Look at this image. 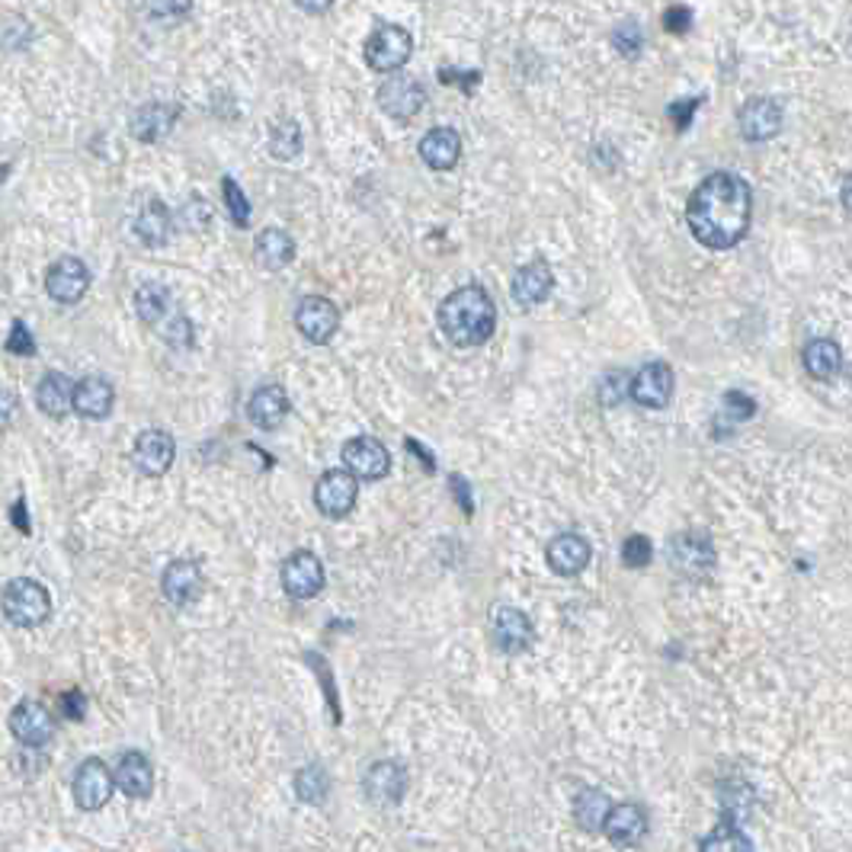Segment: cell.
Instances as JSON below:
<instances>
[{
  "label": "cell",
  "mask_w": 852,
  "mask_h": 852,
  "mask_svg": "<svg viewBox=\"0 0 852 852\" xmlns=\"http://www.w3.org/2000/svg\"><path fill=\"white\" fill-rule=\"evenodd\" d=\"M327 792H331V782L321 767H304L296 775V795L304 805H321L327 798Z\"/></svg>",
  "instance_id": "cell-35"
},
{
  "label": "cell",
  "mask_w": 852,
  "mask_h": 852,
  "mask_svg": "<svg viewBox=\"0 0 852 852\" xmlns=\"http://www.w3.org/2000/svg\"><path fill=\"white\" fill-rule=\"evenodd\" d=\"M254 254L263 269L276 273V269H286L296 260V241L283 228H266V231L256 234Z\"/></svg>",
  "instance_id": "cell-28"
},
{
  "label": "cell",
  "mask_w": 852,
  "mask_h": 852,
  "mask_svg": "<svg viewBox=\"0 0 852 852\" xmlns=\"http://www.w3.org/2000/svg\"><path fill=\"white\" fill-rule=\"evenodd\" d=\"M439 331L456 346H481L497 331V308L481 286H462L439 304Z\"/></svg>",
  "instance_id": "cell-2"
},
{
  "label": "cell",
  "mask_w": 852,
  "mask_h": 852,
  "mask_svg": "<svg viewBox=\"0 0 852 852\" xmlns=\"http://www.w3.org/2000/svg\"><path fill=\"white\" fill-rule=\"evenodd\" d=\"M71 398H74V382L65 372H48L39 388H36V404L39 411L61 421L71 411Z\"/></svg>",
  "instance_id": "cell-30"
},
{
  "label": "cell",
  "mask_w": 852,
  "mask_h": 852,
  "mask_svg": "<svg viewBox=\"0 0 852 852\" xmlns=\"http://www.w3.org/2000/svg\"><path fill=\"white\" fill-rule=\"evenodd\" d=\"M7 349L13 356H36V341H33V334L23 321H13V331L7 337Z\"/></svg>",
  "instance_id": "cell-42"
},
{
  "label": "cell",
  "mask_w": 852,
  "mask_h": 852,
  "mask_svg": "<svg viewBox=\"0 0 852 852\" xmlns=\"http://www.w3.org/2000/svg\"><path fill=\"white\" fill-rule=\"evenodd\" d=\"M439 81L442 84H459L465 93H471L474 87L481 84V74L477 71H456V68H442L439 71Z\"/></svg>",
  "instance_id": "cell-46"
},
{
  "label": "cell",
  "mask_w": 852,
  "mask_h": 852,
  "mask_svg": "<svg viewBox=\"0 0 852 852\" xmlns=\"http://www.w3.org/2000/svg\"><path fill=\"white\" fill-rule=\"evenodd\" d=\"M421 158L433 171H452L462 158V138L456 128H433L421 141Z\"/></svg>",
  "instance_id": "cell-26"
},
{
  "label": "cell",
  "mask_w": 852,
  "mask_h": 852,
  "mask_svg": "<svg viewBox=\"0 0 852 852\" xmlns=\"http://www.w3.org/2000/svg\"><path fill=\"white\" fill-rule=\"evenodd\" d=\"M449 481H452V487H456V491H459V500H462V510H465V513L474 510V504H471V500H469V487H465V481H462V477H459V474H452V477H449Z\"/></svg>",
  "instance_id": "cell-50"
},
{
  "label": "cell",
  "mask_w": 852,
  "mask_h": 852,
  "mask_svg": "<svg viewBox=\"0 0 852 852\" xmlns=\"http://www.w3.org/2000/svg\"><path fill=\"white\" fill-rule=\"evenodd\" d=\"M491 638L504 654H526L536 644L532 619L522 609L500 602L491 609Z\"/></svg>",
  "instance_id": "cell-6"
},
{
  "label": "cell",
  "mask_w": 852,
  "mask_h": 852,
  "mask_svg": "<svg viewBox=\"0 0 852 852\" xmlns=\"http://www.w3.org/2000/svg\"><path fill=\"white\" fill-rule=\"evenodd\" d=\"M0 609H3V615H7L10 625H16V629H36V625L48 622V615H51V597H48V590H45L39 580H33V577H16V580H10V584L3 587Z\"/></svg>",
  "instance_id": "cell-3"
},
{
  "label": "cell",
  "mask_w": 852,
  "mask_h": 852,
  "mask_svg": "<svg viewBox=\"0 0 852 852\" xmlns=\"http://www.w3.org/2000/svg\"><path fill=\"white\" fill-rule=\"evenodd\" d=\"M670 567L686 580H705L715 571V545L705 532H680L670 542Z\"/></svg>",
  "instance_id": "cell-5"
},
{
  "label": "cell",
  "mask_w": 852,
  "mask_h": 852,
  "mask_svg": "<svg viewBox=\"0 0 852 852\" xmlns=\"http://www.w3.org/2000/svg\"><path fill=\"white\" fill-rule=\"evenodd\" d=\"M301 10H308V13H327L331 7H334V0H296Z\"/></svg>",
  "instance_id": "cell-51"
},
{
  "label": "cell",
  "mask_w": 852,
  "mask_h": 852,
  "mask_svg": "<svg viewBox=\"0 0 852 852\" xmlns=\"http://www.w3.org/2000/svg\"><path fill=\"white\" fill-rule=\"evenodd\" d=\"M10 730H13V737H16L23 747H45V744L51 740L55 718H51V712L45 709L43 702L26 699V702H20V705L10 712Z\"/></svg>",
  "instance_id": "cell-17"
},
{
  "label": "cell",
  "mask_w": 852,
  "mask_h": 852,
  "mask_svg": "<svg viewBox=\"0 0 852 852\" xmlns=\"http://www.w3.org/2000/svg\"><path fill=\"white\" fill-rule=\"evenodd\" d=\"M7 173H10V168H0V183L7 180Z\"/></svg>",
  "instance_id": "cell-53"
},
{
  "label": "cell",
  "mask_w": 852,
  "mask_h": 852,
  "mask_svg": "<svg viewBox=\"0 0 852 852\" xmlns=\"http://www.w3.org/2000/svg\"><path fill=\"white\" fill-rule=\"evenodd\" d=\"M113 772L103 760H84L74 775V802L81 810H100L113 798Z\"/></svg>",
  "instance_id": "cell-16"
},
{
  "label": "cell",
  "mask_w": 852,
  "mask_h": 852,
  "mask_svg": "<svg viewBox=\"0 0 852 852\" xmlns=\"http://www.w3.org/2000/svg\"><path fill=\"white\" fill-rule=\"evenodd\" d=\"M753 215V193L750 183L737 173H712L705 176L689 203H686V221L699 244L712 251L737 247L747 238Z\"/></svg>",
  "instance_id": "cell-1"
},
{
  "label": "cell",
  "mask_w": 852,
  "mask_h": 852,
  "mask_svg": "<svg viewBox=\"0 0 852 852\" xmlns=\"http://www.w3.org/2000/svg\"><path fill=\"white\" fill-rule=\"evenodd\" d=\"M699 103H702L699 96H689V100H677V103H673V106L667 110V113H670V119H673V126L680 128V131H682V128H689V123H692V113L699 110Z\"/></svg>",
  "instance_id": "cell-45"
},
{
  "label": "cell",
  "mask_w": 852,
  "mask_h": 852,
  "mask_svg": "<svg viewBox=\"0 0 852 852\" xmlns=\"http://www.w3.org/2000/svg\"><path fill=\"white\" fill-rule=\"evenodd\" d=\"M193 10V0H148V13L161 23H176Z\"/></svg>",
  "instance_id": "cell-39"
},
{
  "label": "cell",
  "mask_w": 852,
  "mask_h": 852,
  "mask_svg": "<svg viewBox=\"0 0 852 852\" xmlns=\"http://www.w3.org/2000/svg\"><path fill=\"white\" fill-rule=\"evenodd\" d=\"M647 827H650L647 810L641 808L638 802H622V805L609 808L606 820H602V833H606L609 843L619 847V850L638 847L641 840L647 837Z\"/></svg>",
  "instance_id": "cell-12"
},
{
  "label": "cell",
  "mask_w": 852,
  "mask_h": 852,
  "mask_svg": "<svg viewBox=\"0 0 852 852\" xmlns=\"http://www.w3.org/2000/svg\"><path fill=\"white\" fill-rule=\"evenodd\" d=\"M221 193H224L231 221H234L238 228H247V224H251V203H247V196L241 193V186H238L231 176H224V180H221Z\"/></svg>",
  "instance_id": "cell-37"
},
{
  "label": "cell",
  "mask_w": 852,
  "mask_h": 852,
  "mask_svg": "<svg viewBox=\"0 0 852 852\" xmlns=\"http://www.w3.org/2000/svg\"><path fill=\"white\" fill-rule=\"evenodd\" d=\"M549 567H552L554 574H561V577H574V574H580L587 564H590V542L584 539V536H577V532H561V536H554L552 542H549Z\"/></svg>",
  "instance_id": "cell-22"
},
{
  "label": "cell",
  "mask_w": 852,
  "mask_h": 852,
  "mask_svg": "<svg viewBox=\"0 0 852 852\" xmlns=\"http://www.w3.org/2000/svg\"><path fill=\"white\" fill-rule=\"evenodd\" d=\"M13 526H16L20 532H30V513H26V500H23V497L13 504Z\"/></svg>",
  "instance_id": "cell-49"
},
{
  "label": "cell",
  "mask_w": 852,
  "mask_h": 852,
  "mask_svg": "<svg viewBox=\"0 0 852 852\" xmlns=\"http://www.w3.org/2000/svg\"><path fill=\"white\" fill-rule=\"evenodd\" d=\"M843 206L850 209V176L843 180Z\"/></svg>",
  "instance_id": "cell-52"
},
{
  "label": "cell",
  "mask_w": 852,
  "mask_h": 852,
  "mask_svg": "<svg viewBox=\"0 0 852 852\" xmlns=\"http://www.w3.org/2000/svg\"><path fill=\"white\" fill-rule=\"evenodd\" d=\"M411 51H414V39L404 26H391L384 23L379 26L369 39H366V61L372 71L379 74H394L401 71L407 61H411Z\"/></svg>",
  "instance_id": "cell-4"
},
{
  "label": "cell",
  "mask_w": 852,
  "mask_h": 852,
  "mask_svg": "<svg viewBox=\"0 0 852 852\" xmlns=\"http://www.w3.org/2000/svg\"><path fill=\"white\" fill-rule=\"evenodd\" d=\"M689 26H692V10L689 7H670L667 13H664V30L667 33H677V36H682V33H689Z\"/></svg>",
  "instance_id": "cell-44"
},
{
  "label": "cell",
  "mask_w": 852,
  "mask_h": 852,
  "mask_svg": "<svg viewBox=\"0 0 852 852\" xmlns=\"http://www.w3.org/2000/svg\"><path fill=\"white\" fill-rule=\"evenodd\" d=\"M176 116H180V110L171 106V103H148V106H141V110L135 113L131 135H135L138 141H161L173 128Z\"/></svg>",
  "instance_id": "cell-29"
},
{
  "label": "cell",
  "mask_w": 852,
  "mask_h": 852,
  "mask_svg": "<svg viewBox=\"0 0 852 852\" xmlns=\"http://www.w3.org/2000/svg\"><path fill=\"white\" fill-rule=\"evenodd\" d=\"M362 788H366L369 802H376L382 808L401 805V798L407 792V769L401 767V763H394V760H382V763H376L366 772Z\"/></svg>",
  "instance_id": "cell-18"
},
{
  "label": "cell",
  "mask_w": 852,
  "mask_h": 852,
  "mask_svg": "<svg viewBox=\"0 0 852 852\" xmlns=\"http://www.w3.org/2000/svg\"><path fill=\"white\" fill-rule=\"evenodd\" d=\"M725 414L730 421H750L757 414V401L747 398L744 391H727L725 394Z\"/></svg>",
  "instance_id": "cell-41"
},
{
  "label": "cell",
  "mask_w": 852,
  "mask_h": 852,
  "mask_svg": "<svg viewBox=\"0 0 852 852\" xmlns=\"http://www.w3.org/2000/svg\"><path fill=\"white\" fill-rule=\"evenodd\" d=\"M135 234L145 247H164L171 241V212L161 199H148L135 215Z\"/></svg>",
  "instance_id": "cell-27"
},
{
  "label": "cell",
  "mask_w": 852,
  "mask_h": 852,
  "mask_svg": "<svg viewBox=\"0 0 852 852\" xmlns=\"http://www.w3.org/2000/svg\"><path fill=\"white\" fill-rule=\"evenodd\" d=\"M283 590L292 599H311L324 590V564L311 552H296L283 561Z\"/></svg>",
  "instance_id": "cell-9"
},
{
  "label": "cell",
  "mask_w": 852,
  "mask_h": 852,
  "mask_svg": "<svg viewBox=\"0 0 852 852\" xmlns=\"http://www.w3.org/2000/svg\"><path fill=\"white\" fill-rule=\"evenodd\" d=\"M16 417V398L10 391H0V426H10Z\"/></svg>",
  "instance_id": "cell-48"
},
{
  "label": "cell",
  "mask_w": 852,
  "mask_h": 852,
  "mask_svg": "<svg viewBox=\"0 0 852 852\" xmlns=\"http://www.w3.org/2000/svg\"><path fill=\"white\" fill-rule=\"evenodd\" d=\"M286 414H289V394H286V388H279V384H263V388H256L254 394H251V401H247V417H251V424L260 426V429H276V426H283Z\"/></svg>",
  "instance_id": "cell-25"
},
{
  "label": "cell",
  "mask_w": 852,
  "mask_h": 852,
  "mask_svg": "<svg viewBox=\"0 0 852 852\" xmlns=\"http://www.w3.org/2000/svg\"><path fill=\"white\" fill-rule=\"evenodd\" d=\"M164 341L171 343L173 349H186V346H193V324L180 314V318H173L171 324H168V331H164Z\"/></svg>",
  "instance_id": "cell-43"
},
{
  "label": "cell",
  "mask_w": 852,
  "mask_h": 852,
  "mask_svg": "<svg viewBox=\"0 0 852 852\" xmlns=\"http://www.w3.org/2000/svg\"><path fill=\"white\" fill-rule=\"evenodd\" d=\"M737 126L747 141H769L782 128V106L772 96H757V100L744 103Z\"/></svg>",
  "instance_id": "cell-19"
},
{
  "label": "cell",
  "mask_w": 852,
  "mask_h": 852,
  "mask_svg": "<svg viewBox=\"0 0 852 852\" xmlns=\"http://www.w3.org/2000/svg\"><path fill=\"white\" fill-rule=\"evenodd\" d=\"M343 465L353 477L362 481H379L391 469V456L379 439L372 436H356L343 446Z\"/></svg>",
  "instance_id": "cell-13"
},
{
  "label": "cell",
  "mask_w": 852,
  "mask_h": 852,
  "mask_svg": "<svg viewBox=\"0 0 852 852\" xmlns=\"http://www.w3.org/2000/svg\"><path fill=\"white\" fill-rule=\"evenodd\" d=\"M203 587H206V580H203V571H199L196 561H171L164 577H161V590L173 606L196 602L203 597Z\"/></svg>",
  "instance_id": "cell-21"
},
{
  "label": "cell",
  "mask_w": 852,
  "mask_h": 852,
  "mask_svg": "<svg viewBox=\"0 0 852 852\" xmlns=\"http://www.w3.org/2000/svg\"><path fill=\"white\" fill-rule=\"evenodd\" d=\"M296 327L308 343H331L341 327V311L324 296H308V299H301L299 311H296Z\"/></svg>",
  "instance_id": "cell-11"
},
{
  "label": "cell",
  "mask_w": 852,
  "mask_h": 852,
  "mask_svg": "<svg viewBox=\"0 0 852 852\" xmlns=\"http://www.w3.org/2000/svg\"><path fill=\"white\" fill-rule=\"evenodd\" d=\"M609 808H612V802H609L606 792L584 788V792L574 798V820H577L587 833H597V830H602V820H606Z\"/></svg>",
  "instance_id": "cell-32"
},
{
  "label": "cell",
  "mask_w": 852,
  "mask_h": 852,
  "mask_svg": "<svg viewBox=\"0 0 852 852\" xmlns=\"http://www.w3.org/2000/svg\"><path fill=\"white\" fill-rule=\"evenodd\" d=\"M269 154L276 161H292L301 154V128L289 119H283L269 135Z\"/></svg>",
  "instance_id": "cell-36"
},
{
  "label": "cell",
  "mask_w": 852,
  "mask_h": 852,
  "mask_svg": "<svg viewBox=\"0 0 852 852\" xmlns=\"http://www.w3.org/2000/svg\"><path fill=\"white\" fill-rule=\"evenodd\" d=\"M359 497V484L346 469H331L321 474V481L314 484V504L327 519H343L346 513H353Z\"/></svg>",
  "instance_id": "cell-7"
},
{
  "label": "cell",
  "mask_w": 852,
  "mask_h": 852,
  "mask_svg": "<svg viewBox=\"0 0 852 852\" xmlns=\"http://www.w3.org/2000/svg\"><path fill=\"white\" fill-rule=\"evenodd\" d=\"M612 45L619 48V55H625V58H635V55L641 51L638 23H622V26L612 33Z\"/></svg>",
  "instance_id": "cell-40"
},
{
  "label": "cell",
  "mask_w": 852,
  "mask_h": 852,
  "mask_svg": "<svg viewBox=\"0 0 852 852\" xmlns=\"http://www.w3.org/2000/svg\"><path fill=\"white\" fill-rule=\"evenodd\" d=\"M168 308H171V292L161 283H145L135 292V311L145 324H158L168 314Z\"/></svg>",
  "instance_id": "cell-33"
},
{
  "label": "cell",
  "mask_w": 852,
  "mask_h": 852,
  "mask_svg": "<svg viewBox=\"0 0 852 852\" xmlns=\"http://www.w3.org/2000/svg\"><path fill=\"white\" fill-rule=\"evenodd\" d=\"M554 289V273L552 266L545 260H536L529 266H522L516 276H513V301L519 308H532L539 301H545L552 296Z\"/></svg>",
  "instance_id": "cell-23"
},
{
  "label": "cell",
  "mask_w": 852,
  "mask_h": 852,
  "mask_svg": "<svg viewBox=\"0 0 852 852\" xmlns=\"http://www.w3.org/2000/svg\"><path fill=\"white\" fill-rule=\"evenodd\" d=\"M61 705H65V715L68 718H84V695L81 692H65V699H61Z\"/></svg>",
  "instance_id": "cell-47"
},
{
  "label": "cell",
  "mask_w": 852,
  "mask_h": 852,
  "mask_svg": "<svg viewBox=\"0 0 852 852\" xmlns=\"http://www.w3.org/2000/svg\"><path fill=\"white\" fill-rule=\"evenodd\" d=\"M113 782L119 792H126L128 798H151L154 792V767L148 763V757L141 750H128L119 757V763L113 769Z\"/></svg>",
  "instance_id": "cell-20"
},
{
  "label": "cell",
  "mask_w": 852,
  "mask_h": 852,
  "mask_svg": "<svg viewBox=\"0 0 852 852\" xmlns=\"http://www.w3.org/2000/svg\"><path fill=\"white\" fill-rule=\"evenodd\" d=\"M805 369H808L814 379H820V382H830V379H837L840 376V369H843V353H840V346L833 341H810L805 346Z\"/></svg>",
  "instance_id": "cell-31"
},
{
  "label": "cell",
  "mask_w": 852,
  "mask_h": 852,
  "mask_svg": "<svg viewBox=\"0 0 852 852\" xmlns=\"http://www.w3.org/2000/svg\"><path fill=\"white\" fill-rule=\"evenodd\" d=\"M650 557H654V545H650V539L647 536H629L625 542H622V561L629 564V567H647L650 564Z\"/></svg>",
  "instance_id": "cell-38"
},
{
  "label": "cell",
  "mask_w": 852,
  "mask_h": 852,
  "mask_svg": "<svg viewBox=\"0 0 852 852\" xmlns=\"http://www.w3.org/2000/svg\"><path fill=\"white\" fill-rule=\"evenodd\" d=\"M699 852H753V843H750V837H747L740 827L725 824V827H715V830L702 840Z\"/></svg>",
  "instance_id": "cell-34"
},
{
  "label": "cell",
  "mask_w": 852,
  "mask_h": 852,
  "mask_svg": "<svg viewBox=\"0 0 852 852\" xmlns=\"http://www.w3.org/2000/svg\"><path fill=\"white\" fill-rule=\"evenodd\" d=\"M87 289H90V269H87L78 256H61V260L48 269V276H45V292L58 301V304H74V301H81L87 296Z\"/></svg>",
  "instance_id": "cell-14"
},
{
  "label": "cell",
  "mask_w": 852,
  "mask_h": 852,
  "mask_svg": "<svg viewBox=\"0 0 852 852\" xmlns=\"http://www.w3.org/2000/svg\"><path fill=\"white\" fill-rule=\"evenodd\" d=\"M131 459L141 474H151V477H161L168 474L176 459V442H173L171 433L164 429H145L138 439H135V449H131Z\"/></svg>",
  "instance_id": "cell-15"
},
{
  "label": "cell",
  "mask_w": 852,
  "mask_h": 852,
  "mask_svg": "<svg viewBox=\"0 0 852 852\" xmlns=\"http://www.w3.org/2000/svg\"><path fill=\"white\" fill-rule=\"evenodd\" d=\"M379 106L384 116L398 119V123H411L426 103L424 87L417 84L411 74H391L382 87H379Z\"/></svg>",
  "instance_id": "cell-8"
},
{
  "label": "cell",
  "mask_w": 852,
  "mask_h": 852,
  "mask_svg": "<svg viewBox=\"0 0 852 852\" xmlns=\"http://www.w3.org/2000/svg\"><path fill=\"white\" fill-rule=\"evenodd\" d=\"M673 369L667 362H647L641 366V372L629 384V394L632 401L647 407V411H664L673 398Z\"/></svg>",
  "instance_id": "cell-10"
},
{
  "label": "cell",
  "mask_w": 852,
  "mask_h": 852,
  "mask_svg": "<svg viewBox=\"0 0 852 852\" xmlns=\"http://www.w3.org/2000/svg\"><path fill=\"white\" fill-rule=\"evenodd\" d=\"M113 401H116L113 384L106 382V379H100V376H87V379L74 384L71 411H78L87 421H103V417H110Z\"/></svg>",
  "instance_id": "cell-24"
}]
</instances>
